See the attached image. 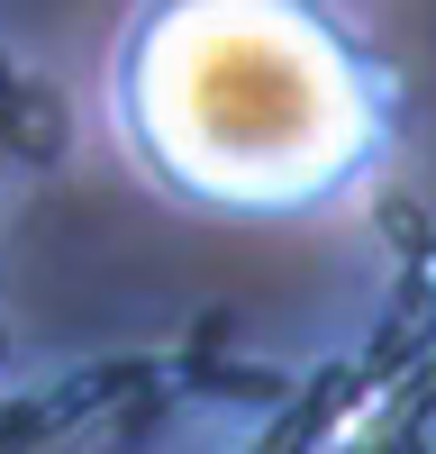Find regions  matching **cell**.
<instances>
[{"label":"cell","instance_id":"cell-1","mask_svg":"<svg viewBox=\"0 0 436 454\" xmlns=\"http://www.w3.org/2000/svg\"><path fill=\"white\" fill-rule=\"evenodd\" d=\"M100 128L182 218L300 227L391 173L409 91L346 0H128Z\"/></svg>","mask_w":436,"mask_h":454}]
</instances>
